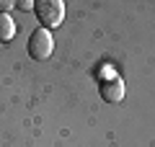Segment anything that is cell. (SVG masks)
I'll use <instances>...</instances> for the list:
<instances>
[{"instance_id":"1","label":"cell","mask_w":155,"mask_h":147,"mask_svg":"<svg viewBox=\"0 0 155 147\" xmlns=\"http://www.w3.org/2000/svg\"><path fill=\"white\" fill-rule=\"evenodd\" d=\"M34 13L41 21V28H57L65 21V3L62 0H39L34 5Z\"/></svg>"},{"instance_id":"2","label":"cell","mask_w":155,"mask_h":147,"mask_svg":"<svg viewBox=\"0 0 155 147\" xmlns=\"http://www.w3.org/2000/svg\"><path fill=\"white\" fill-rule=\"evenodd\" d=\"M28 57L31 60H49L52 49H54V39H52L49 28H36L28 36Z\"/></svg>"},{"instance_id":"3","label":"cell","mask_w":155,"mask_h":147,"mask_svg":"<svg viewBox=\"0 0 155 147\" xmlns=\"http://www.w3.org/2000/svg\"><path fill=\"white\" fill-rule=\"evenodd\" d=\"M124 90H127V88H124V80L116 77V75L101 80V98H104L106 103H122L124 101Z\"/></svg>"},{"instance_id":"4","label":"cell","mask_w":155,"mask_h":147,"mask_svg":"<svg viewBox=\"0 0 155 147\" xmlns=\"http://www.w3.org/2000/svg\"><path fill=\"white\" fill-rule=\"evenodd\" d=\"M16 36V21L11 13H0V41L5 44Z\"/></svg>"},{"instance_id":"5","label":"cell","mask_w":155,"mask_h":147,"mask_svg":"<svg viewBox=\"0 0 155 147\" xmlns=\"http://www.w3.org/2000/svg\"><path fill=\"white\" fill-rule=\"evenodd\" d=\"M13 8V0H0V13H8Z\"/></svg>"},{"instance_id":"6","label":"cell","mask_w":155,"mask_h":147,"mask_svg":"<svg viewBox=\"0 0 155 147\" xmlns=\"http://www.w3.org/2000/svg\"><path fill=\"white\" fill-rule=\"evenodd\" d=\"M18 8H23V11H31L34 3H31V0H21V3H18Z\"/></svg>"}]
</instances>
